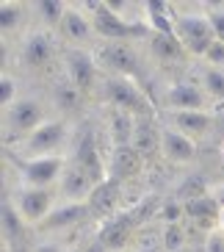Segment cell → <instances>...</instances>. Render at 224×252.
Segmentation results:
<instances>
[{"instance_id":"6da1fadb","label":"cell","mask_w":224,"mask_h":252,"mask_svg":"<svg viewBox=\"0 0 224 252\" xmlns=\"http://www.w3.org/2000/svg\"><path fill=\"white\" fill-rule=\"evenodd\" d=\"M174 36L186 47L188 59L202 61L205 53L216 45V31L210 25L208 8L196 6H174Z\"/></svg>"},{"instance_id":"7a4b0ae2","label":"cell","mask_w":224,"mask_h":252,"mask_svg":"<svg viewBox=\"0 0 224 252\" xmlns=\"http://www.w3.org/2000/svg\"><path fill=\"white\" fill-rule=\"evenodd\" d=\"M50 108H53L50 100H45V97H39V94H30V92H23L20 100H14L8 108L0 111V119H3V141L6 144H11V139H14V144L23 141L42 122H47L53 117Z\"/></svg>"},{"instance_id":"3957f363","label":"cell","mask_w":224,"mask_h":252,"mask_svg":"<svg viewBox=\"0 0 224 252\" xmlns=\"http://www.w3.org/2000/svg\"><path fill=\"white\" fill-rule=\"evenodd\" d=\"M69 119L64 117H50L47 122L28 133L23 141L14 144V158H39V156H61V153H69L67 144H69Z\"/></svg>"},{"instance_id":"277c9868","label":"cell","mask_w":224,"mask_h":252,"mask_svg":"<svg viewBox=\"0 0 224 252\" xmlns=\"http://www.w3.org/2000/svg\"><path fill=\"white\" fill-rule=\"evenodd\" d=\"M69 163V153L39 158H14V186L25 189H58Z\"/></svg>"},{"instance_id":"5b68a950","label":"cell","mask_w":224,"mask_h":252,"mask_svg":"<svg viewBox=\"0 0 224 252\" xmlns=\"http://www.w3.org/2000/svg\"><path fill=\"white\" fill-rule=\"evenodd\" d=\"M103 105H113L122 111L133 114V117H149L152 103H149L147 92L141 89L139 78H119V75H105L103 89H100Z\"/></svg>"},{"instance_id":"8992f818","label":"cell","mask_w":224,"mask_h":252,"mask_svg":"<svg viewBox=\"0 0 224 252\" xmlns=\"http://www.w3.org/2000/svg\"><path fill=\"white\" fill-rule=\"evenodd\" d=\"M61 72L67 75L86 97L103 89L105 75L100 69V61L94 56V50H89V47H69V50H64V56H61Z\"/></svg>"},{"instance_id":"52a82bcc","label":"cell","mask_w":224,"mask_h":252,"mask_svg":"<svg viewBox=\"0 0 224 252\" xmlns=\"http://www.w3.org/2000/svg\"><path fill=\"white\" fill-rule=\"evenodd\" d=\"M58 39L61 36H56L53 31H45V28H39V25H33V28L23 36L20 47H17V61H20L25 69L50 67L56 59L61 61V56H64L61 47H58Z\"/></svg>"},{"instance_id":"ba28073f","label":"cell","mask_w":224,"mask_h":252,"mask_svg":"<svg viewBox=\"0 0 224 252\" xmlns=\"http://www.w3.org/2000/svg\"><path fill=\"white\" fill-rule=\"evenodd\" d=\"M6 194L11 197L14 208L20 211L23 222L30 230H36L47 219V214L58 205V191L56 189H25V186H14Z\"/></svg>"},{"instance_id":"9c48e42d","label":"cell","mask_w":224,"mask_h":252,"mask_svg":"<svg viewBox=\"0 0 224 252\" xmlns=\"http://www.w3.org/2000/svg\"><path fill=\"white\" fill-rule=\"evenodd\" d=\"M103 75H119V78H139L141 72V53L136 42H103L94 50Z\"/></svg>"},{"instance_id":"30bf717a","label":"cell","mask_w":224,"mask_h":252,"mask_svg":"<svg viewBox=\"0 0 224 252\" xmlns=\"http://www.w3.org/2000/svg\"><path fill=\"white\" fill-rule=\"evenodd\" d=\"M91 219V208L89 202H61L53 208L47 219L39 224L33 233L36 236H53V238H64L67 233L78 230L81 224H86Z\"/></svg>"},{"instance_id":"8fae6325","label":"cell","mask_w":224,"mask_h":252,"mask_svg":"<svg viewBox=\"0 0 224 252\" xmlns=\"http://www.w3.org/2000/svg\"><path fill=\"white\" fill-rule=\"evenodd\" d=\"M161 108L164 111H210L213 100L202 92L196 81H172L166 83L161 94Z\"/></svg>"},{"instance_id":"7c38bea8","label":"cell","mask_w":224,"mask_h":252,"mask_svg":"<svg viewBox=\"0 0 224 252\" xmlns=\"http://www.w3.org/2000/svg\"><path fill=\"white\" fill-rule=\"evenodd\" d=\"M58 36H61V42H67L69 47H89L91 42L97 39L94 20H91L86 3H67Z\"/></svg>"},{"instance_id":"4fadbf2b","label":"cell","mask_w":224,"mask_h":252,"mask_svg":"<svg viewBox=\"0 0 224 252\" xmlns=\"http://www.w3.org/2000/svg\"><path fill=\"white\" fill-rule=\"evenodd\" d=\"M161 158L172 166H191L199 156V141L183 136L169 125H161Z\"/></svg>"},{"instance_id":"5bb4252c","label":"cell","mask_w":224,"mask_h":252,"mask_svg":"<svg viewBox=\"0 0 224 252\" xmlns=\"http://www.w3.org/2000/svg\"><path fill=\"white\" fill-rule=\"evenodd\" d=\"M97 180L91 178L89 172L83 169V166H78V163L69 158L67 163V172H64V178H61L58 183V200L61 202H89L91 194L97 191Z\"/></svg>"},{"instance_id":"9a60e30c","label":"cell","mask_w":224,"mask_h":252,"mask_svg":"<svg viewBox=\"0 0 224 252\" xmlns=\"http://www.w3.org/2000/svg\"><path fill=\"white\" fill-rule=\"evenodd\" d=\"M133 233H136L133 214H113L103 222V227H100V233L94 238L100 241V247L105 252H119L125 247H130L127 241L133 238Z\"/></svg>"},{"instance_id":"2e32d148","label":"cell","mask_w":224,"mask_h":252,"mask_svg":"<svg viewBox=\"0 0 224 252\" xmlns=\"http://www.w3.org/2000/svg\"><path fill=\"white\" fill-rule=\"evenodd\" d=\"M164 125L199 141L213 130L216 119H213V111H164Z\"/></svg>"},{"instance_id":"e0dca14e","label":"cell","mask_w":224,"mask_h":252,"mask_svg":"<svg viewBox=\"0 0 224 252\" xmlns=\"http://www.w3.org/2000/svg\"><path fill=\"white\" fill-rule=\"evenodd\" d=\"M136 119H139V117L122 111V108L103 105V125H100V130L105 133V139H108L111 150H113V147H127V144L133 141Z\"/></svg>"},{"instance_id":"ac0fdd59","label":"cell","mask_w":224,"mask_h":252,"mask_svg":"<svg viewBox=\"0 0 224 252\" xmlns=\"http://www.w3.org/2000/svg\"><path fill=\"white\" fill-rule=\"evenodd\" d=\"M50 105L58 111V117L69 119L72 114H78L83 105H86V94L69 81L67 75L61 72V75H56L53 83H50Z\"/></svg>"},{"instance_id":"d6986e66","label":"cell","mask_w":224,"mask_h":252,"mask_svg":"<svg viewBox=\"0 0 224 252\" xmlns=\"http://www.w3.org/2000/svg\"><path fill=\"white\" fill-rule=\"evenodd\" d=\"M186 208V224H191V230H202V236L213 230L216 224H222V205L213 194H205V197H196L191 202H183Z\"/></svg>"},{"instance_id":"ffe728a7","label":"cell","mask_w":224,"mask_h":252,"mask_svg":"<svg viewBox=\"0 0 224 252\" xmlns=\"http://www.w3.org/2000/svg\"><path fill=\"white\" fill-rule=\"evenodd\" d=\"M144 42H147L149 59L158 61V64H177V61L188 59L186 47L180 45V39L174 33H155V31H149Z\"/></svg>"},{"instance_id":"44dd1931","label":"cell","mask_w":224,"mask_h":252,"mask_svg":"<svg viewBox=\"0 0 224 252\" xmlns=\"http://www.w3.org/2000/svg\"><path fill=\"white\" fill-rule=\"evenodd\" d=\"M144 166V158L136 153L130 144L127 147H113L108 153V175L113 180H130L136 178Z\"/></svg>"},{"instance_id":"7402d4cb","label":"cell","mask_w":224,"mask_h":252,"mask_svg":"<svg viewBox=\"0 0 224 252\" xmlns=\"http://www.w3.org/2000/svg\"><path fill=\"white\" fill-rule=\"evenodd\" d=\"M0 219H3V244L14 247L20 244V241H25V233H28V224L23 222V216H20V211L14 208V202H11V197H3V208H0Z\"/></svg>"},{"instance_id":"603a6c76","label":"cell","mask_w":224,"mask_h":252,"mask_svg":"<svg viewBox=\"0 0 224 252\" xmlns=\"http://www.w3.org/2000/svg\"><path fill=\"white\" fill-rule=\"evenodd\" d=\"M130 147H133L141 158L158 153V150H161V127L152 125V119L149 117H139L136 119V130H133Z\"/></svg>"},{"instance_id":"cb8c5ba5","label":"cell","mask_w":224,"mask_h":252,"mask_svg":"<svg viewBox=\"0 0 224 252\" xmlns=\"http://www.w3.org/2000/svg\"><path fill=\"white\" fill-rule=\"evenodd\" d=\"M28 8H30V14H33L39 28L58 33L64 11H67V3H61V0H36V3H30Z\"/></svg>"},{"instance_id":"d4e9b609","label":"cell","mask_w":224,"mask_h":252,"mask_svg":"<svg viewBox=\"0 0 224 252\" xmlns=\"http://www.w3.org/2000/svg\"><path fill=\"white\" fill-rule=\"evenodd\" d=\"M191 247V230L186 222H161V252H186Z\"/></svg>"},{"instance_id":"484cf974","label":"cell","mask_w":224,"mask_h":252,"mask_svg":"<svg viewBox=\"0 0 224 252\" xmlns=\"http://www.w3.org/2000/svg\"><path fill=\"white\" fill-rule=\"evenodd\" d=\"M25 11H30V8L20 0H3L0 3V33H3V39H8L11 33L20 31L23 20H28Z\"/></svg>"},{"instance_id":"4316f807","label":"cell","mask_w":224,"mask_h":252,"mask_svg":"<svg viewBox=\"0 0 224 252\" xmlns=\"http://www.w3.org/2000/svg\"><path fill=\"white\" fill-rule=\"evenodd\" d=\"M196 83L202 86V92L213 100V103H222L224 100V69L219 67H199V75H196Z\"/></svg>"},{"instance_id":"83f0119b","label":"cell","mask_w":224,"mask_h":252,"mask_svg":"<svg viewBox=\"0 0 224 252\" xmlns=\"http://www.w3.org/2000/svg\"><path fill=\"white\" fill-rule=\"evenodd\" d=\"M20 97H23V92H20V78L8 67H3V72H0V111L8 108Z\"/></svg>"},{"instance_id":"f1b7e54d","label":"cell","mask_w":224,"mask_h":252,"mask_svg":"<svg viewBox=\"0 0 224 252\" xmlns=\"http://www.w3.org/2000/svg\"><path fill=\"white\" fill-rule=\"evenodd\" d=\"M202 252H224V227L216 224L202 236Z\"/></svg>"},{"instance_id":"f546056e","label":"cell","mask_w":224,"mask_h":252,"mask_svg":"<svg viewBox=\"0 0 224 252\" xmlns=\"http://www.w3.org/2000/svg\"><path fill=\"white\" fill-rule=\"evenodd\" d=\"M30 252H69L64 238H53V236H39L33 244H30Z\"/></svg>"},{"instance_id":"4dcf8cb0","label":"cell","mask_w":224,"mask_h":252,"mask_svg":"<svg viewBox=\"0 0 224 252\" xmlns=\"http://www.w3.org/2000/svg\"><path fill=\"white\" fill-rule=\"evenodd\" d=\"M199 64H205V67H219V69H224V42H216V45H213L208 53H205V59H202Z\"/></svg>"},{"instance_id":"1f68e13d","label":"cell","mask_w":224,"mask_h":252,"mask_svg":"<svg viewBox=\"0 0 224 252\" xmlns=\"http://www.w3.org/2000/svg\"><path fill=\"white\" fill-rule=\"evenodd\" d=\"M208 17H210V25L216 31V39L224 42V6H210L208 8Z\"/></svg>"},{"instance_id":"d6a6232c","label":"cell","mask_w":224,"mask_h":252,"mask_svg":"<svg viewBox=\"0 0 224 252\" xmlns=\"http://www.w3.org/2000/svg\"><path fill=\"white\" fill-rule=\"evenodd\" d=\"M119 252H141V250H139V247H133V244H130V247H125V250H119Z\"/></svg>"},{"instance_id":"836d02e7","label":"cell","mask_w":224,"mask_h":252,"mask_svg":"<svg viewBox=\"0 0 224 252\" xmlns=\"http://www.w3.org/2000/svg\"><path fill=\"white\" fill-rule=\"evenodd\" d=\"M219 153H222V158H224V141H222V147H219Z\"/></svg>"},{"instance_id":"e575fe53","label":"cell","mask_w":224,"mask_h":252,"mask_svg":"<svg viewBox=\"0 0 224 252\" xmlns=\"http://www.w3.org/2000/svg\"><path fill=\"white\" fill-rule=\"evenodd\" d=\"M222 227H224V208H222Z\"/></svg>"}]
</instances>
